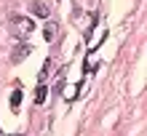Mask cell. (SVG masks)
Segmentation results:
<instances>
[{"label":"cell","instance_id":"obj_5","mask_svg":"<svg viewBox=\"0 0 147 136\" xmlns=\"http://www.w3.org/2000/svg\"><path fill=\"white\" fill-rule=\"evenodd\" d=\"M46 86H38V93H35V104H43V101H46Z\"/></svg>","mask_w":147,"mask_h":136},{"label":"cell","instance_id":"obj_1","mask_svg":"<svg viewBox=\"0 0 147 136\" xmlns=\"http://www.w3.org/2000/svg\"><path fill=\"white\" fill-rule=\"evenodd\" d=\"M30 51H32V46H27V43H19V46H16V51L11 54V62H13V64H19L22 59H27V56H30Z\"/></svg>","mask_w":147,"mask_h":136},{"label":"cell","instance_id":"obj_3","mask_svg":"<svg viewBox=\"0 0 147 136\" xmlns=\"http://www.w3.org/2000/svg\"><path fill=\"white\" fill-rule=\"evenodd\" d=\"M11 21H13V24H19L16 29H24V32L35 29V27H32V19H24V16H11Z\"/></svg>","mask_w":147,"mask_h":136},{"label":"cell","instance_id":"obj_2","mask_svg":"<svg viewBox=\"0 0 147 136\" xmlns=\"http://www.w3.org/2000/svg\"><path fill=\"white\" fill-rule=\"evenodd\" d=\"M35 16H40V19H48V13H51V5H46V3H32V8H30Z\"/></svg>","mask_w":147,"mask_h":136},{"label":"cell","instance_id":"obj_8","mask_svg":"<svg viewBox=\"0 0 147 136\" xmlns=\"http://www.w3.org/2000/svg\"><path fill=\"white\" fill-rule=\"evenodd\" d=\"M3 136H24V133H3Z\"/></svg>","mask_w":147,"mask_h":136},{"label":"cell","instance_id":"obj_6","mask_svg":"<svg viewBox=\"0 0 147 136\" xmlns=\"http://www.w3.org/2000/svg\"><path fill=\"white\" fill-rule=\"evenodd\" d=\"M19 104H22V91H19V88H16V91L11 93V107L16 109V107H19Z\"/></svg>","mask_w":147,"mask_h":136},{"label":"cell","instance_id":"obj_7","mask_svg":"<svg viewBox=\"0 0 147 136\" xmlns=\"http://www.w3.org/2000/svg\"><path fill=\"white\" fill-rule=\"evenodd\" d=\"M48 67H51V59H46V62H43V70H40V83L46 80V75H48Z\"/></svg>","mask_w":147,"mask_h":136},{"label":"cell","instance_id":"obj_4","mask_svg":"<svg viewBox=\"0 0 147 136\" xmlns=\"http://www.w3.org/2000/svg\"><path fill=\"white\" fill-rule=\"evenodd\" d=\"M54 35H56V24H46V29H43V38L51 43V40H54Z\"/></svg>","mask_w":147,"mask_h":136}]
</instances>
